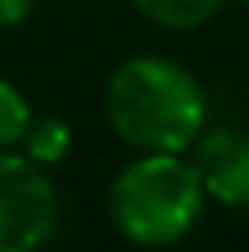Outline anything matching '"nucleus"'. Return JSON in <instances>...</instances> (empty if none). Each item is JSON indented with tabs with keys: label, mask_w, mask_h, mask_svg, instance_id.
<instances>
[{
	"label": "nucleus",
	"mask_w": 249,
	"mask_h": 252,
	"mask_svg": "<svg viewBox=\"0 0 249 252\" xmlns=\"http://www.w3.org/2000/svg\"><path fill=\"white\" fill-rule=\"evenodd\" d=\"M103 106L110 128L147 154H183L205 125L202 84L161 55L125 59L107 81Z\"/></svg>",
	"instance_id": "nucleus-1"
},
{
	"label": "nucleus",
	"mask_w": 249,
	"mask_h": 252,
	"mask_svg": "<svg viewBox=\"0 0 249 252\" xmlns=\"http://www.w3.org/2000/svg\"><path fill=\"white\" fill-rule=\"evenodd\" d=\"M205 187L194 161L179 154H143L110 187L114 227L140 249L176 245L198 223Z\"/></svg>",
	"instance_id": "nucleus-2"
},
{
	"label": "nucleus",
	"mask_w": 249,
	"mask_h": 252,
	"mask_svg": "<svg viewBox=\"0 0 249 252\" xmlns=\"http://www.w3.org/2000/svg\"><path fill=\"white\" fill-rule=\"evenodd\" d=\"M55 187L33 158L0 154V252H37L55 230Z\"/></svg>",
	"instance_id": "nucleus-3"
},
{
	"label": "nucleus",
	"mask_w": 249,
	"mask_h": 252,
	"mask_svg": "<svg viewBox=\"0 0 249 252\" xmlns=\"http://www.w3.org/2000/svg\"><path fill=\"white\" fill-rule=\"evenodd\" d=\"M194 168L205 194L220 205L249 208V135L238 128H209L198 135Z\"/></svg>",
	"instance_id": "nucleus-4"
},
{
	"label": "nucleus",
	"mask_w": 249,
	"mask_h": 252,
	"mask_svg": "<svg viewBox=\"0 0 249 252\" xmlns=\"http://www.w3.org/2000/svg\"><path fill=\"white\" fill-rule=\"evenodd\" d=\"M150 22L169 26V30H194L209 22L220 11L224 0H132Z\"/></svg>",
	"instance_id": "nucleus-5"
},
{
	"label": "nucleus",
	"mask_w": 249,
	"mask_h": 252,
	"mask_svg": "<svg viewBox=\"0 0 249 252\" xmlns=\"http://www.w3.org/2000/svg\"><path fill=\"white\" fill-rule=\"evenodd\" d=\"M70 128L63 125L59 117H40L30 125V132H26V150H30V158L37 164H55L66 158V150H70Z\"/></svg>",
	"instance_id": "nucleus-6"
},
{
	"label": "nucleus",
	"mask_w": 249,
	"mask_h": 252,
	"mask_svg": "<svg viewBox=\"0 0 249 252\" xmlns=\"http://www.w3.org/2000/svg\"><path fill=\"white\" fill-rule=\"evenodd\" d=\"M33 125V114H30V102L22 99V92L15 84L0 81V146H15L22 143L26 132Z\"/></svg>",
	"instance_id": "nucleus-7"
},
{
	"label": "nucleus",
	"mask_w": 249,
	"mask_h": 252,
	"mask_svg": "<svg viewBox=\"0 0 249 252\" xmlns=\"http://www.w3.org/2000/svg\"><path fill=\"white\" fill-rule=\"evenodd\" d=\"M37 0H0V26H15L33 11Z\"/></svg>",
	"instance_id": "nucleus-8"
},
{
	"label": "nucleus",
	"mask_w": 249,
	"mask_h": 252,
	"mask_svg": "<svg viewBox=\"0 0 249 252\" xmlns=\"http://www.w3.org/2000/svg\"><path fill=\"white\" fill-rule=\"evenodd\" d=\"M238 4H249V0H238Z\"/></svg>",
	"instance_id": "nucleus-9"
}]
</instances>
